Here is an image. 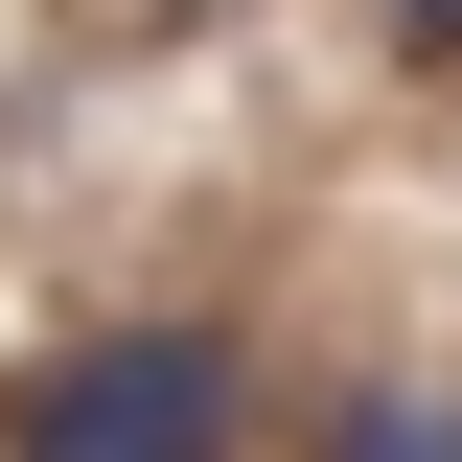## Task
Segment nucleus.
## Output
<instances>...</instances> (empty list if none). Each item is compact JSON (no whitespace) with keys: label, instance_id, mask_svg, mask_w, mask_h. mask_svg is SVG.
Instances as JSON below:
<instances>
[{"label":"nucleus","instance_id":"nucleus-1","mask_svg":"<svg viewBox=\"0 0 462 462\" xmlns=\"http://www.w3.org/2000/svg\"><path fill=\"white\" fill-rule=\"evenodd\" d=\"M231 416H254L231 324H116V346H69V370H23V439L47 462H185V439H231Z\"/></svg>","mask_w":462,"mask_h":462},{"label":"nucleus","instance_id":"nucleus-2","mask_svg":"<svg viewBox=\"0 0 462 462\" xmlns=\"http://www.w3.org/2000/svg\"><path fill=\"white\" fill-rule=\"evenodd\" d=\"M393 23H439V47H462V0H393Z\"/></svg>","mask_w":462,"mask_h":462}]
</instances>
